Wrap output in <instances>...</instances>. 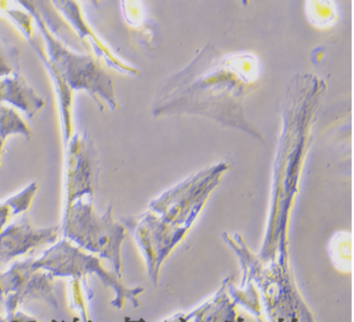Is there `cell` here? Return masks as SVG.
I'll list each match as a JSON object with an SVG mask.
<instances>
[{
	"label": "cell",
	"mask_w": 354,
	"mask_h": 322,
	"mask_svg": "<svg viewBox=\"0 0 354 322\" xmlns=\"http://www.w3.org/2000/svg\"><path fill=\"white\" fill-rule=\"evenodd\" d=\"M47 47L50 64L60 74L71 91H86L98 103L102 98L110 106L115 107L113 82L94 57L80 53L61 42L40 20H35Z\"/></svg>",
	"instance_id": "obj_1"
},
{
	"label": "cell",
	"mask_w": 354,
	"mask_h": 322,
	"mask_svg": "<svg viewBox=\"0 0 354 322\" xmlns=\"http://www.w3.org/2000/svg\"><path fill=\"white\" fill-rule=\"evenodd\" d=\"M33 258L12 264L0 272V303L6 312V320L19 311V307L32 300H41L52 307L59 308L55 294V281L52 273L33 265Z\"/></svg>",
	"instance_id": "obj_2"
},
{
	"label": "cell",
	"mask_w": 354,
	"mask_h": 322,
	"mask_svg": "<svg viewBox=\"0 0 354 322\" xmlns=\"http://www.w3.org/2000/svg\"><path fill=\"white\" fill-rule=\"evenodd\" d=\"M64 238L93 252H100L118 264L121 235L109 218H98L91 205L81 198L66 206L62 217Z\"/></svg>",
	"instance_id": "obj_3"
},
{
	"label": "cell",
	"mask_w": 354,
	"mask_h": 322,
	"mask_svg": "<svg viewBox=\"0 0 354 322\" xmlns=\"http://www.w3.org/2000/svg\"><path fill=\"white\" fill-rule=\"evenodd\" d=\"M0 13L8 15L12 23L18 27V30L23 33L27 42H30L32 48L35 50L39 59L45 64L46 69L48 71L50 79L53 81L55 93L57 94L59 106H60L61 127H62V136H64V144H67L72 137V102L73 91L66 84L60 74L57 72L48 60V55L45 48L40 46L35 35V19L33 17L25 11L23 8L18 6V4L13 0H0Z\"/></svg>",
	"instance_id": "obj_4"
},
{
	"label": "cell",
	"mask_w": 354,
	"mask_h": 322,
	"mask_svg": "<svg viewBox=\"0 0 354 322\" xmlns=\"http://www.w3.org/2000/svg\"><path fill=\"white\" fill-rule=\"evenodd\" d=\"M60 231V226L37 228L23 213L0 232V262H11L44 244L55 243Z\"/></svg>",
	"instance_id": "obj_5"
},
{
	"label": "cell",
	"mask_w": 354,
	"mask_h": 322,
	"mask_svg": "<svg viewBox=\"0 0 354 322\" xmlns=\"http://www.w3.org/2000/svg\"><path fill=\"white\" fill-rule=\"evenodd\" d=\"M87 137L76 134L64 144L67 147L66 154V170H64V198L66 206L73 202L82 198L86 193H91V172L89 142Z\"/></svg>",
	"instance_id": "obj_6"
},
{
	"label": "cell",
	"mask_w": 354,
	"mask_h": 322,
	"mask_svg": "<svg viewBox=\"0 0 354 322\" xmlns=\"http://www.w3.org/2000/svg\"><path fill=\"white\" fill-rule=\"evenodd\" d=\"M0 102L15 107L28 118H35L45 106V100L27 82L20 71L0 79Z\"/></svg>",
	"instance_id": "obj_7"
},
{
	"label": "cell",
	"mask_w": 354,
	"mask_h": 322,
	"mask_svg": "<svg viewBox=\"0 0 354 322\" xmlns=\"http://www.w3.org/2000/svg\"><path fill=\"white\" fill-rule=\"evenodd\" d=\"M20 8L28 12L33 19L40 20L48 27L61 42L69 46L73 50H77L79 46L84 45V42L77 37L72 27L64 20V17L54 6L52 0H13Z\"/></svg>",
	"instance_id": "obj_8"
},
{
	"label": "cell",
	"mask_w": 354,
	"mask_h": 322,
	"mask_svg": "<svg viewBox=\"0 0 354 322\" xmlns=\"http://www.w3.org/2000/svg\"><path fill=\"white\" fill-rule=\"evenodd\" d=\"M52 1L57 11L60 12V15L64 17V20L68 23L69 26L72 27L73 30L84 44H86L84 40L88 39L94 47L95 52L98 55L106 57V60L110 64H113V67H116L120 71L127 69L120 61L117 60L116 57L109 50V47L98 38V35L87 23V20L83 15L82 8L80 6L77 0H52Z\"/></svg>",
	"instance_id": "obj_9"
},
{
	"label": "cell",
	"mask_w": 354,
	"mask_h": 322,
	"mask_svg": "<svg viewBox=\"0 0 354 322\" xmlns=\"http://www.w3.org/2000/svg\"><path fill=\"white\" fill-rule=\"evenodd\" d=\"M12 135H20L25 140L30 141L32 138V130L15 107L0 102V136L6 140Z\"/></svg>",
	"instance_id": "obj_10"
},
{
	"label": "cell",
	"mask_w": 354,
	"mask_h": 322,
	"mask_svg": "<svg viewBox=\"0 0 354 322\" xmlns=\"http://www.w3.org/2000/svg\"><path fill=\"white\" fill-rule=\"evenodd\" d=\"M38 191V183L32 182L19 193L8 197L5 203L11 208L12 216H18V215L26 213L30 210V205L35 201V195Z\"/></svg>",
	"instance_id": "obj_11"
},
{
	"label": "cell",
	"mask_w": 354,
	"mask_h": 322,
	"mask_svg": "<svg viewBox=\"0 0 354 322\" xmlns=\"http://www.w3.org/2000/svg\"><path fill=\"white\" fill-rule=\"evenodd\" d=\"M20 51L8 40L0 38V79L20 71Z\"/></svg>",
	"instance_id": "obj_12"
},
{
	"label": "cell",
	"mask_w": 354,
	"mask_h": 322,
	"mask_svg": "<svg viewBox=\"0 0 354 322\" xmlns=\"http://www.w3.org/2000/svg\"><path fill=\"white\" fill-rule=\"evenodd\" d=\"M123 15L130 26L137 27L144 19L143 8L140 0H122Z\"/></svg>",
	"instance_id": "obj_13"
},
{
	"label": "cell",
	"mask_w": 354,
	"mask_h": 322,
	"mask_svg": "<svg viewBox=\"0 0 354 322\" xmlns=\"http://www.w3.org/2000/svg\"><path fill=\"white\" fill-rule=\"evenodd\" d=\"M12 216L11 208L6 203H0V232L8 225L10 217Z\"/></svg>",
	"instance_id": "obj_14"
},
{
	"label": "cell",
	"mask_w": 354,
	"mask_h": 322,
	"mask_svg": "<svg viewBox=\"0 0 354 322\" xmlns=\"http://www.w3.org/2000/svg\"><path fill=\"white\" fill-rule=\"evenodd\" d=\"M5 141L3 137L0 136V167H1V163H3V152H4V145Z\"/></svg>",
	"instance_id": "obj_15"
}]
</instances>
